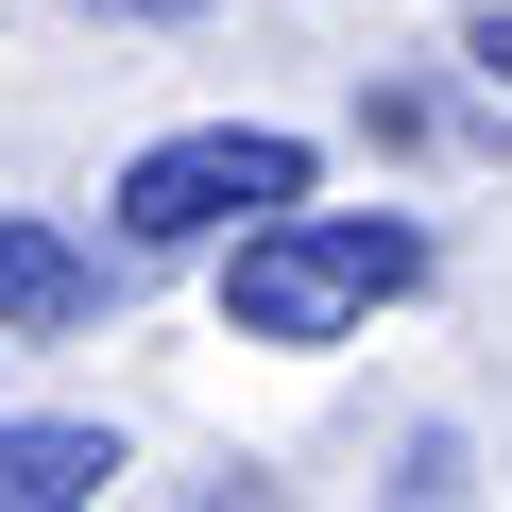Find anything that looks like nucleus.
I'll return each instance as SVG.
<instances>
[{
    "label": "nucleus",
    "instance_id": "nucleus-1",
    "mask_svg": "<svg viewBox=\"0 0 512 512\" xmlns=\"http://www.w3.org/2000/svg\"><path fill=\"white\" fill-rule=\"evenodd\" d=\"M393 291H427V222L410 205H274V222L222 239V325L274 342V359L359 342Z\"/></svg>",
    "mask_w": 512,
    "mask_h": 512
},
{
    "label": "nucleus",
    "instance_id": "nucleus-2",
    "mask_svg": "<svg viewBox=\"0 0 512 512\" xmlns=\"http://www.w3.org/2000/svg\"><path fill=\"white\" fill-rule=\"evenodd\" d=\"M308 188H325V154L291 120H188V137H137L120 154V239L137 256H188V239H239V222L308 205Z\"/></svg>",
    "mask_w": 512,
    "mask_h": 512
},
{
    "label": "nucleus",
    "instance_id": "nucleus-3",
    "mask_svg": "<svg viewBox=\"0 0 512 512\" xmlns=\"http://www.w3.org/2000/svg\"><path fill=\"white\" fill-rule=\"evenodd\" d=\"M86 308H103V256L69 222H35V205H0V325H18V342H69Z\"/></svg>",
    "mask_w": 512,
    "mask_h": 512
},
{
    "label": "nucleus",
    "instance_id": "nucleus-4",
    "mask_svg": "<svg viewBox=\"0 0 512 512\" xmlns=\"http://www.w3.org/2000/svg\"><path fill=\"white\" fill-rule=\"evenodd\" d=\"M120 478V427H0V512H86Z\"/></svg>",
    "mask_w": 512,
    "mask_h": 512
},
{
    "label": "nucleus",
    "instance_id": "nucleus-5",
    "mask_svg": "<svg viewBox=\"0 0 512 512\" xmlns=\"http://www.w3.org/2000/svg\"><path fill=\"white\" fill-rule=\"evenodd\" d=\"M461 52H478V69L512 86V0H478V18H461Z\"/></svg>",
    "mask_w": 512,
    "mask_h": 512
}]
</instances>
